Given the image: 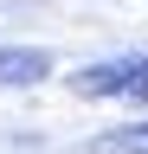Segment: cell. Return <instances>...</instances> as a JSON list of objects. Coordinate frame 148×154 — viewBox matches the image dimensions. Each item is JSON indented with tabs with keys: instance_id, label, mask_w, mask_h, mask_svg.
<instances>
[{
	"instance_id": "obj_3",
	"label": "cell",
	"mask_w": 148,
	"mask_h": 154,
	"mask_svg": "<svg viewBox=\"0 0 148 154\" xmlns=\"http://www.w3.org/2000/svg\"><path fill=\"white\" fill-rule=\"evenodd\" d=\"M103 148H109V154H148V122H129V128H116V135H103Z\"/></svg>"
},
{
	"instance_id": "obj_1",
	"label": "cell",
	"mask_w": 148,
	"mask_h": 154,
	"mask_svg": "<svg viewBox=\"0 0 148 154\" xmlns=\"http://www.w3.org/2000/svg\"><path fill=\"white\" fill-rule=\"evenodd\" d=\"M77 96H116V103H148V58H109L71 77Z\"/></svg>"
},
{
	"instance_id": "obj_2",
	"label": "cell",
	"mask_w": 148,
	"mask_h": 154,
	"mask_svg": "<svg viewBox=\"0 0 148 154\" xmlns=\"http://www.w3.org/2000/svg\"><path fill=\"white\" fill-rule=\"evenodd\" d=\"M52 51L39 45H0V90H20V84H45Z\"/></svg>"
}]
</instances>
